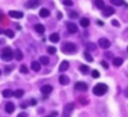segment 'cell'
<instances>
[{"label": "cell", "mask_w": 128, "mask_h": 117, "mask_svg": "<svg viewBox=\"0 0 128 117\" xmlns=\"http://www.w3.org/2000/svg\"><path fill=\"white\" fill-rule=\"evenodd\" d=\"M75 89L79 91H86L88 90V85L86 83L79 81V82H76L75 84Z\"/></svg>", "instance_id": "obj_6"}, {"label": "cell", "mask_w": 128, "mask_h": 117, "mask_svg": "<svg viewBox=\"0 0 128 117\" xmlns=\"http://www.w3.org/2000/svg\"><path fill=\"white\" fill-rule=\"evenodd\" d=\"M63 4L66 6H72L73 5V2L72 0H64L63 1Z\"/></svg>", "instance_id": "obj_35"}, {"label": "cell", "mask_w": 128, "mask_h": 117, "mask_svg": "<svg viewBox=\"0 0 128 117\" xmlns=\"http://www.w3.org/2000/svg\"><path fill=\"white\" fill-rule=\"evenodd\" d=\"M9 15L15 19H21L23 17V13L21 12V11L10 10V11H9Z\"/></svg>", "instance_id": "obj_8"}, {"label": "cell", "mask_w": 128, "mask_h": 117, "mask_svg": "<svg viewBox=\"0 0 128 117\" xmlns=\"http://www.w3.org/2000/svg\"><path fill=\"white\" fill-rule=\"evenodd\" d=\"M57 115H58V113H57V112H52V114H51V116H56Z\"/></svg>", "instance_id": "obj_47"}, {"label": "cell", "mask_w": 128, "mask_h": 117, "mask_svg": "<svg viewBox=\"0 0 128 117\" xmlns=\"http://www.w3.org/2000/svg\"><path fill=\"white\" fill-rule=\"evenodd\" d=\"M31 69L34 70V72H39L40 69V64L37 61H34L31 63Z\"/></svg>", "instance_id": "obj_18"}, {"label": "cell", "mask_w": 128, "mask_h": 117, "mask_svg": "<svg viewBox=\"0 0 128 117\" xmlns=\"http://www.w3.org/2000/svg\"><path fill=\"white\" fill-rule=\"evenodd\" d=\"M112 25H113V26H114V27H120V23L118 22V21L117 20H113L112 21Z\"/></svg>", "instance_id": "obj_39"}, {"label": "cell", "mask_w": 128, "mask_h": 117, "mask_svg": "<svg viewBox=\"0 0 128 117\" xmlns=\"http://www.w3.org/2000/svg\"><path fill=\"white\" fill-rule=\"evenodd\" d=\"M84 58H85V60L87 62H93V56L90 55V54L88 53V51H84Z\"/></svg>", "instance_id": "obj_29"}, {"label": "cell", "mask_w": 128, "mask_h": 117, "mask_svg": "<svg viewBox=\"0 0 128 117\" xmlns=\"http://www.w3.org/2000/svg\"><path fill=\"white\" fill-rule=\"evenodd\" d=\"M11 70H12V68L10 67V66H8V67H5V73H9V72H10Z\"/></svg>", "instance_id": "obj_40"}, {"label": "cell", "mask_w": 128, "mask_h": 117, "mask_svg": "<svg viewBox=\"0 0 128 117\" xmlns=\"http://www.w3.org/2000/svg\"><path fill=\"white\" fill-rule=\"evenodd\" d=\"M110 2H111V3H113L114 5H115V6H122V5L126 4L125 2L123 1V0H110Z\"/></svg>", "instance_id": "obj_24"}, {"label": "cell", "mask_w": 128, "mask_h": 117, "mask_svg": "<svg viewBox=\"0 0 128 117\" xmlns=\"http://www.w3.org/2000/svg\"><path fill=\"white\" fill-rule=\"evenodd\" d=\"M0 75H1V70H0Z\"/></svg>", "instance_id": "obj_49"}, {"label": "cell", "mask_w": 128, "mask_h": 117, "mask_svg": "<svg viewBox=\"0 0 128 117\" xmlns=\"http://www.w3.org/2000/svg\"><path fill=\"white\" fill-rule=\"evenodd\" d=\"M60 35L57 33H54V34H52L49 36V40L52 43H58L60 41Z\"/></svg>", "instance_id": "obj_15"}, {"label": "cell", "mask_w": 128, "mask_h": 117, "mask_svg": "<svg viewBox=\"0 0 128 117\" xmlns=\"http://www.w3.org/2000/svg\"><path fill=\"white\" fill-rule=\"evenodd\" d=\"M69 17L72 19H76V18H78V14L76 11H70V12L69 13Z\"/></svg>", "instance_id": "obj_32"}, {"label": "cell", "mask_w": 128, "mask_h": 117, "mask_svg": "<svg viewBox=\"0 0 128 117\" xmlns=\"http://www.w3.org/2000/svg\"><path fill=\"white\" fill-rule=\"evenodd\" d=\"M69 66H70V64H69V62L67 61H63L60 63L58 70H60V72H64L69 69Z\"/></svg>", "instance_id": "obj_14"}, {"label": "cell", "mask_w": 128, "mask_h": 117, "mask_svg": "<svg viewBox=\"0 0 128 117\" xmlns=\"http://www.w3.org/2000/svg\"><path fill=\"white\" fill-rule=\"evenodd\" d=\"M108 85L104 83H98L96 84L93 88V93L96 96H102L108 91Z\"/></svg>", "instance_id": "obj_1"}, {"label": "cell", "mask_w": 128, "mask_h": 117, "mask_svg": "<svg viewBox=\"0 0 128 117\" xmlns=\"http://www.w3.org/2000/svg\"><path fill=\"white\" fill-rule=\"evenodd\" d=\"M62 18V14L60 12V13H58V19H61Z\"/></svg>", "instance_id": "obj_46"}, {"label": "cell", "mask_w": 128, "mask_h": 117, "mask_svg": "<svg viewBox=\"0 0 128 117\" xmlns=\"http://www.w3.org/2000/svg\"><path fill=\"white\" fill-rule=\"evenodd\" d=\"M5 111L8 114H12L15 111V104L12 102H8L5 104Z\"/></svg>", "instance_id": "obj_10"}, {"label": "cell", "mask_w": 128, "mask_h": 117, "mask_svg": "<svg viewBox=\"0 0 128 117\" xmlns=\"http://www.w3.org/2000/svg\"><path fill=\"white\" fill-rule=\"evenodd\" d=\"M20 72L22 74H28V69L26 65H21L20 67Z\"/></svg>", "instance_id": "obj_33"}, {"label": "cell", "mask_w": 128, "mask_h": 117, "mask_svg": "<svg viewBox=\"0 0 128 117\" xmlns=\"http://www.w3.org/2000/svg\"><path fill=\"white\" fill-rule=\"evenodd\" d=\"M40 5V0H28L24 4L27 9H35Z\"/></svg>", "instance_id": "obj_4"}, {"label": "cell", "mask_w": 128, "mask_h": 117, "mask_svg": "<svg viewBox=\"0 0 128 117\" xmlns=\"http://www.w3.org/2000/svg\"><path fill=\"white\" fill-rule=\"evenodd\" d=\"M79 70L81 71L82 74H84V75H87V74L88 73V71H90V68H88L87 65H81L79 68Z\"/></svg>", "instance_id": "obj_27"}, {"label": "cell", "mask_w": 128, "mask_h": 117, "mask_svg": "<svg viewBox=\"0 0 128 117\" xmlns=\"http://www.w3.org/2000/svg\"><path fill=\"white\" fill-rule=\"evenodd\" d=\"M62 117H70V112L64 110L63 111V114H62Z\"/></svg>", "instance_id": "obj_37"}, {"label": "cell", "mask_w": 128, "mask_h": 117, "mask_svg": "<svg viewBox=\"0 0 128 117\" xmlns=\"http://www.w3.org/2000/svg\"><path fill=\"white\" fill-rule=\"evenodd\" d=\"M57 51V49L54 47V46H48L47 47V52L51 55H54V54L56 53Z\"/></svg>", "instance_id": "obj_31"}, {"label": "cell", "mask_w": 128, "mask_h": 117, "mask_svg": "<svg viewBox=\"0 0 128 117\" xmlns=\"http://www.w3.org/2000/svg\"><path fill=\"white\" fill-rule=\"evenodd\" d=\"M90 21L88 20V18H82L81 20H80V25L82 27V28H88V26H90Z\"/></svg>", "instance_id": "obj_21"}, {"label": "cell", "mask_w": 128, "mask_h": 117, "mask_svg": "<svg viewBox=\"0 0 128 117\" xmlns=\"http://www.w3.org/2000/svg\"><path fill=\"white\" fill-rule=\"evenodd\" d=\"M13 58V52L10 47H6L3 49L1 53V59L4 62H10Z\"/></svg>", "instance_id": "obj_3"}, {"label": "cell", "mask_w": 128, "mask_h": 117, "mask_svg": "<svg viewBox=\"0 0 128 117\" xmlns=\"http://www.w3.org/2000/svg\"><path fill=\"white\" fill-rule=\"evenodd\" d=\"M114 12L115 11H114V8L108 6V7H104L103 10H102V15L105 17H109V16H111L112 15L114 14Z\"/></svg>", "instance_id": "obj_7"}, {"label": "cell", "mask_w": 128, "mask_h": 117, "mask_svg": "<svg viewBox=\"0 0 128 117\" xmlns=\"http://www.w3.org/2000/svg\"><path fill=\"white\" fill-rule=\"evenodd\" d=\"M17 117H28V115L26 114V113L22 112V113H20V114L17 116Z\"/></svg>", "instance_id": "obj_41"}, {"label": "cell", "mask_w": 128, "mask_h": 117, "mask_svg": "<svg viewBox=\"0 0 128 117\" xmlns=\"http://www.w3.org/2000/svg\"><path fill=\"white\" fill-rule=\"evenodd\" d=\"M5 43V40L4 39H0V44H3Z\"/></svg>", "instance_id": "obj_44"}, {"label": "cell", "mask_w": 128, "mask_h": 117, "mask_svg": "<svg viewBox=\"0 0 128 117\" xmlns=\"http://www.w3.org/2000/svg\"><path fill=\"white\" fill-rule=\"evenodd\" d=\"M97 24L101 25V26H103V22H102V21H97Z\"/></svg>", "instance_id": "obj_45"}, {"label": "cell", "mask_w": 128, "mask_h": 117, "mask_svg": "<svg viewBox=\"0 0 128 117\" xmlns=\"http://www.w3.org/2000/svg\"><path fill=\"white\" fill-rule=\"evenodd\" d=\"M74 108H75V104H74V103H67V104L64 106V110H66V111H68V112L72 113V111L74 110Z\"/></svg>", "instance_id": "obj_26"}, {"label": "cell", "mask_w": 128, "mask_h": 117, "mask_svg": "<svg viewBox=\"0 0 128 117\" xmlns=\"http://www.w3.org/2000/svg\"><path fill=\"white\" fill-rule=\"evenodd\" d=\"M4 33V34L10 39H13L14 36H15V34H14V32L11 29H6Z\"/></svg>", "instance_id": "obj_30"}, {"label": "cell", "mask_w": 128, "mask_h": 117, "mask_svg": "<svg viewBox=\"0 0 128 117\" xmlns=\"http://www.w3.org/2000/svg\"><path fill=\"white\" fill-rule=\"evenodd\" d=\"M46 117H52V116H46Z\"/></svg>", "instance_id": "obj_48"}, {"label": "cell", "mask_w": 128, "mask_h": 117, "mask_svg": "<svg viewBox=\"0 0 128 117\" xmlns=\"http://www.w3.org/2000/svg\"><path fill=\"white\" fill-rule=\"evenodd\" d=\"M34 30L38 34H44L45 32V27L42 24H36L34 26Z\"/></svg>", "instance_id": "obj_19"}, {"label": "cell", "mask_w": 128, "mask_h": 117, "mask_svg": "<svg viewBox=\"0 0 128 117\" xmlns=\"http://www.w3.org/2000/svg\"><path fill=\"white\" fill-rule=\"evenodd\" d=\"M105 56L108 58V59H111L112 57H113V54L111 53V52H105Z\"/></svg>", "instance_id": "obj_38"}, {"label": "cell", "mask_w": 128, "mask_h": 117, "mask_svg": "<svg viewBox=\"0 0 128 117\" xmlns=\"http://www.w3.org/2000/svg\"><path fill=\"white\" fill-rule=\"evenodd\" d=\"M58 81H60V83L62 85H66L70 83V79H69V77L67 75H62L60 76V78H58Z\"/></svg>", "instance_id": "obj_11"}, {"label": "cell", "mask_w": 128, "mask_h": 117, "mask_svg": "<svg viewBox=\"0 0 128 117\" xmlns=\"http://www.w3.org/2000/svg\"><path fill=\"white\" fill-rule=\"evenodd\" d=\"M94 4H96V6L100 9H104V7H105V3H104L103 0H96V1H94Z\"/></svg>", "instance_id": "obj_23"}, {"label": "cell", "mask_w": 128, "mask_h": 117, "mask_svg": "<svg viewBox=\"0 0 128 117\" xmlns=\"http://www.w3.org/2000/svg\"><path fill=\"white\" fill-rule=\"evenodd\" d=\"M127 50H128V46H127Z\"/></svg>", "instance_id": "obj_50"}, {"label": "cell", "mask_w": 128, "mask_h": 117, "mask_svg": "<svg viewBox=\"0 0 128 117\" xmlns=\"http://www.w3.org/2000/svg\"><path fill=\"white\" fill-rule=\"evenodd\" d=\"M2 95H3V97H5V98H9V97H11L13 96V91H11L10 89H6V90H4V91H3Z\"/></svg>", "instance_id": "obj_20"}, {"label": "cell", "mask_w": 128, "mask_h": 117, "mask_svg": "<svg viewBox=\"0 0 128 117\" xmlns=\"http://www.w3.org/2000/svg\"><path fill=\"white\" fill-rule=\"evenodd\" d=\"M13 56L15 57V59L16 60V61H21L23 58V54H22V52L21 51V50L16 49V50L13 52Z\"/></svg>", "instance_id": "obj_13"}, {"label": "cell", "mask_w": 128, "mask_h": 117, "mask_svg": "<svg viewBox=\"0 0 128 117\" xmlns=\"http://www.w3.org/2000/svg\"><path fill=\"white\" fill-rule=\"evenodd\" d=\"M52 85H45L40 88V91L45 95L50 94V93L52 92Z\"/></svg>", "instance_id": "obj_12"}, {"label": "cell", "mask_w": 128, "mask_h": 117, "mask_svg": "<svg viewBox=\"0 0 128 117\" xmlns=\"http://www.w3.org/2000/svg\"><path fill=\"white\" fill-rule=\"evenodd\" d=\"M23 95H24V91L22 89H18V90H16V91H13V96L15 97H16V98H20Z\"/></svg>", "instance_id": "obj_22"}, {"label": "cell", "mask_w": 128, "mask_h": 117, "mask_svg": "<svg viewBox=\"0 0 128 117\" xmlns=\"http://www.w3.org/2000/svg\"><path fill=\"white\" fill-rule=\"evenodd\" d=\"M76 44H73V43H70V42L64 43V44L62 45V47H61V50L66 54L74 53V52L76 51Z\"/></svg>", "instance_id": "obj_2"}, {"label": "cell", "mask_w": 128, "mask_h": 117, "mask_svg": "<svg viewBox=\"0 0 128 117\" xmlns=\"http://www.w3.org/2000/svg\"><path fill=\"white\" fill-rule=\"evenodd\" d=\"M36 104H37L36 100H35V99H34V98L31 99V105H32V106H34V105H36Z\"/></svg>", "instance_id": "obj_42"}, {"label": "cell", "mask_w": 128, "mask_h": 117, "mask_svg": "<svg viewBox=\"0 0 128 117\" xmlns=\"http://www.w3.org/2000/svg\"><path fill=\"white\" fill-rule=\"evenodd\" d=\"M91 76L94 78V79H97V78H99L100 77V73H99V71H97V70H93L92 71V73H91Z\"/></svg>", "instance_id": "obj_34"}, {"label": "cell", "mask_w": 128, "mask_h": 117, "mask_svg": "<svg viewBox=\"0 0 128 117\" xmlns=\"http://www.w3.org/2000/svg\"><path fill=\"white\" fill-rule=\"evenodd\" d=\"M101 64H102V66L104 68V69H108V68H109V66H108V63L106 61H102L101 62Z\"/></svg>", "instance_id": "obj_36"}, {"label": "cell", "mask_w": 128, "mask_h": 117, "mask_svg": "<svg viewBox=\"0 0 128 117\" xmlns=\"http://www.w3.org/2000/svg\"><path fill=\"white\" fill-rule=\"evenodd\" d=\"M86 48H87L88 50H90V51H94V50H96V44L90 42V43H88V44H87Z\"/></svg>", "instance_id": "obj_28"}, {"label": "cell", "mask_w": 128, "mask_h": 117, "mask_svg": "<svg viewBox=\"0 0 128 117\" xmlns=\"http://www.w3.org/2000/svg\"><path fill=\"white\" fill-rule=\"evenodd\" d=\"M98 44H99L100 47H102V49H108L110 47V45H111L110 41L106 38L100 39L98 40Z\"/></svg>", "instance_id": "obj_5"}, {"label": "cell", "mask_w": 128, "mask_h": 117, "mask_svg": "<svg viewBox=\"0 0 128 117\" xmlns=\"http://www.w3.org/2000/svg\"><path fill=\"white\" fill-rule=\"evenodd\" d=\"M39 15H40V16L42 17V18H46V17L50 15V11L47 9H46V8H42L40 10V12H39Z\"/></svg>", "instance_id": "obj_16"}, {"label": "cell", "mask_w": 128, "mask_h": 117, "mask_svg": "<svg viewBox=\"0 0 128 117\" xmlns=\"http://www.w3.org/2000/svg\"><path fill=\"white\" fill-rule=\"evenodd\" d=\"M67 30L70 34H76V33L78 32V26H76L75 23L70 22L67 24Z\"/></svg>", "instance_id": "obj_9"}, {"label": "cell", "mask_w": 128, "mask_h": 117, "mask_svg": "<svg viewBox=\"0 0 128 117\" xmlns=\"http://www.w3.org/2000/svg\"><path fill=\"white\" fill-rule=\"evenodd\" d=\"M40 62L41 64H43V65H47V64L49 63V62H50V60H49V58L47 57V56H40Z\"/></svg>", "instance_id": "obj_25"}, {"label": "cell", "mask_w": 128, "mask_h": 117, "mask_svg": "<svg viewBox=\"0 0 128 117\" xmlns=\"http://www.w3.org/2000/svg\"><path fill=\"white\" fill-rule=\"evenodd\" d=\"M124 94H125L126 97H128V86L125 89V91H124Z\"/></svg>", "instance_id": "obj_43"}, {"label": "cell", "mask_w": 128, "mask_h": 117, "mask_svg": "<svg viewBox=\"0 0 128 117\" xmlns=\"http://www.w3.org/2000/svg\"><path fill=\"white\" fill-rule=\"evenodd\" d=\"M123 64V59L120 57H114L113 59V65L115 67H120Z\"/></svg>", "instance_id": "obj_17"}]
</instances>
